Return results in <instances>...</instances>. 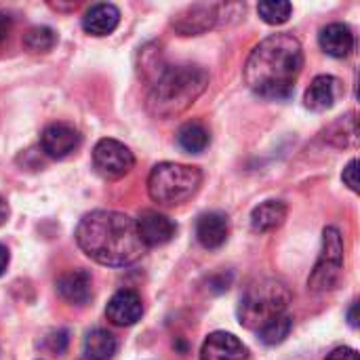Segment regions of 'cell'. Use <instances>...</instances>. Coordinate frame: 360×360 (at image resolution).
I'll return each instance as SVG.
<instances>
[{
	"instance_id": "6da1fadb",
	"label": "cell",
	"mask_w": 360,
	"mask_h": 360,
	"mask_svg": "<svg viewBox=\"0 0 360 360\" xmlns=\"http://www.w3.org/2000/svg\"><path fill=\"white\" fill-rule=\"evenodd\" d=\"M302 68V42L289 32L272 34L251 51L245 63V82L264 99H287L293 95Z\"/></svg>"
},
{
	"instance_id": "7a4b0ae2",
	"label": "cell",
	"mask_w": 360,
	"mask_h": 360,
	"mask_svg": "<svg viewBox=\"0 0 360 360\" xmlns=\"http://www.w3.org/2000/svg\"><path fill=\"white\" fill-rule=\"evenodd\" d=\"M76 243L86 257L110 268L131 266L146 253L135 219L118 211H93L84 215L76 228Z\"/></svg>"
},
{
	"instance_id": "3957f363",
	"label": "cell",
	"mask_w": 360,
	"mask_h": 360,
	"mask_svg": "<svg viewBox=\"0 0 360 360\" xmlns=\"http://www.w3.org/2000/svg\"><path fill=\"white\" fill-rule=\"evenodd\" d=\"M209 74L200 65H167L152 82L148 112L156 118H173L186 112L207 89Z\"/></svg>"
},
{
	"instance_id": "277c9868",
	"label": "cell",
	"mask_w": 360,
	"mask_h": 360,
	"mask_svg": "<svg viewBox=\"0 0 360 360\" xmlns=\"http://www.w3.org/2000/svg\"><path fill=\"white\" fill-rule=\"evenodd\" d=\"M291 293L285 283L276 278H259L243 293L238 304V321L243 327L259 331L270 321L287 314Z\"/></svg>"
},
{
	"instance_id": "5b68a950",
	"label": "cell",
	"mask_w": 360,
	"mask_h": 360,
	"mask_svg": "<svg viewBox=\"0 0 360 360\" xmlns=\"http://www.w3.org/2000/svg\"><path fill=\"white\" fill-rule=\"evenodd\" d=\"M202 184V171L198 167L179 162H160L150 171L148 194L158 205H181L192 198Z\"/></svg>"
},
{
	"instance_id": "8992f818",
	"label": "cell",
	"mask_w": 360,
	"mask_h": 360,
	"mask_svg": "<svg viewBox=\"0 0 360 360\" xmlns=\"http://www.w3.org/2000/svg\"><path fill=\"white\" fill-rule=\"evenodd\" d=\"M344 268V238L338 228H325L323 232V251L308 278V287L314 293L331 291Z\"/></svg>"
},
{
	"instance_id": "52a82bcc",
	"label": "cell",
	"mask_w": 360,
	"mask_h": 360,
	"mask_svg": "<svg viewBox=\"0 0 360 360\" xmlns=\"http://www.w3.org/2000/svg\"><path fill=\"white\" fill-rule=\"evenodd\" d=\"M93 165L101 177L120 179L133 169L135 156L124 143L116 139H99L93 148Z\"/></svg>"
},
{
	"instance_id": "ba28073f",
	"label": "cell",
	"mask_w": 360,
	"mask_h": 360,
	"mask_svg": "<svg viewBox=\"0 0 360 360\" xmlns=\"http://www.w3.org/2000/svg\"><path fill=\"white\" fill-rule=\"evenodd\" d=\"M80 141H82V135L72 124H65V122H53L40 135L42 152L55 160H61L70 156L72 152H76L80 148Z\"/></svg>"
},
{
	"instance_id": "9c48e42d",
	"label": "cell",
	"mask_w": 360,
	"mask_h": 360,
	"mask_svg": "<svg viewBox=\"0 0 360 360\" xmlns=\"http://www.w3.org/2000/svg\"><path fill=\"white\" fill-rule=\"evenodd\" d=\"M141 314H143V302L141 295L133 289L116 291L105 306V316L116 327H131L141 319Z\"/></svg>"
},
{
	"instance_id": "30bf717a",
	"label": "cell",
	"mask_w": 360,
	"mask_h": 360,
	"mask_svg": "<svg viewBox=\"0 0 360 360\" xmlns=\"http://www.w3.org/2000/svg\"><path fill=\"white\" fill-rule=\"evenodd\" d=\"M137 226V234L141 238V243L148 247H162L167 243L173 240L177 226L162 213L158 211H143L139 215V219H135Z\"/></svg>"
},
{
	"instance_id": "8fae6325",
	"label": "cell",
	"mask_w": 360,
	"mask_h": 360,
	"mask_svg": "<svg viewBox=\"0 0 360 360\" xmlns=\"http://www.w3.org/2000/svg\"><path fill=\"white\" fill-rule=\"evenodd\" d=\"M217 11H219L217 4H192V6H188V8H184L181 13L175 15L173 27L184 36L202 34L209 27H213L215 21L219 19Z\"/></svg>"
},
{
	"instance_id": "7c38bea8",
	"label": "cell",
	"mask_w": 360,
	"mask_h": 360,
	"mask_svg": "<svg viewBox=\"0 0 360 360\" xmlns=\"http://www.w3.org/2000/svg\"><path fill=\"white\" fill-rule=\"evenodd\" d=\"M247 346L236 335L226 331H215L207 335L200 348V360H247Z\"/></svg>"
},
{
	"instance_id": "4fadbf2b",
	"label": "cell",
	"mask_w": 360,
	"mask_h": 360,
	"mask_svg": "<svg viewBox=\"0 0 360 360\" xmlns=\"http://www.w3.org/2000/svg\"><path fill=\"white\" fill-rule=\"evenodd\" d=\"M340 95H342L340 78H335L331 74H321L308 86V91L304 95V103H306V108H310L314 112H325L335 105Z\"/></svg>"
},
{
	"instance_id": "5bb4252c",
	"label": "cell",
	"mask_w": 360,
	"mask_h": 360,
	"mask_svg": "<svg viewBox=\"0 0 360 360\" xmlns=\"http://www.w3.org/2000/svg\"><path fill=\"white\" fill-rule=\"evenodd\" d=\"M55 287L57 293L72 306H84L93 295V278L86 270H70L61 274Z\"/></svg>"
},
{
	"instance_id": "9a60e30c",
	"label": "cell",
	"mask_w": 360,
	"mask_h": 360,
	"mask_svg": "<svg viewBox=\"0 0 360 360\" xmlns=\"http://www.w3.org/2000/svg\"><path fill=\"white\" fill-rule=\"evenodd\" d=\"M230 234L228 217L219 211H211L198 217L196 224V238L205 249H219Z\"/></svg>"
},
{
	"instance_id": "2e32d148",
	"label": "cell",
	"mask_w": 360,
	"mask_h": 360,
	"mask_svg": "<svg viewBox=\"0 0 360 360\" xmlns=\"http://www.w3.org/2000/svg\"><path fill=\"white\" fill-rule=\"evenodd\" d=\"M118 23H120V11L110 2L93 4L82 17V27L91 36H108L118 27Z\"/></svg>"
},
{
	"instance_id": "e0dca14e",
	"label": "cell",
	"mask_w": 360,
	"mask_h": 360,
	"mask_svg": "<svg viewBox=\"0 0 360 360\" xmlns=\"http://www.w3.org/2000/svg\"><path fill=\"white\" fill-rule=\"evenodd\" d=\"M321 49L331 57H348L354 49V34L346 23H329L321 30L319 36Z\"/></svg>"
},
{
	"instance_id": "ac0fdd59",
	"label": "cell",
	"mask_w": 360,
	"mask_h": 360,
	"mask_svg": "<svg viewBox=\"0 0 360 360\" xmlns=\"http://www.w3.org/2000/svg\"><path fill=\"white\" fill-rule=\"evenodd\" d=\"M287 219V205L283 200H266L251 213V226L255 232H272Z\"/></svg>"
},
{
	"instance_id": "d6986e66",
	"label": "cell",
	"mask_w": 360,
	"mask_h": 360,
	"mask_svg": "<svg viewBox=\"0 0 360 360\" xmlns=\"http://www.w3.org/2000/svg\"><path fill=\"white\" fill-rule=\"evenodd\" d=\"M82 348H84L86 360H112L116 350H118V342L110 331L93 329V331L86 333Z\"/></svg>"
},
{
	"instance_id": "ffe728a7",
	"label": "cell",
	"mask_w": 360,
	"mask_h": 360,
	"mask_svg": "<svg viewBox=\"0 0 360 360\" xmlns=\"http://www.w3.org/2000/svg\"><path fill=\"white\" fill-rule=\"evenodd\" d=\"M209 141H211L209 131L198 120H190V122L181 124L179 131H177V143H179V148L186 150V152H190V154L205 152L207 146H209Z\"/></svg>"
},
{
	"instance_id": "44dd1931",
	"label": "cell",
	"mask_w": 360,
	"mask_h": 360,
	"mask_svg": "<svg viewBox=\"0 0 360 360\" xmlns=\"http://www.w3.org/2000/svg\"><path fill=\"white\" fill-rule=\"evenodd\" d=\"M57 44V34L46 25L30 27L23 36V46L30 53H49Z\"/></svg>"
},
{
	"instance_id": "7402d4cb",
	"label": "cell",
	"mask_w": 360,
	"mask_h": 360,
	"mask_svg": "<svg viewBox=\"0 0 360 360\" xmlns=\"http://www.w3.org/2000/svg\"><path fill=\"white\" fill-rule=\"evenodd\" d=\"M291 329H293V319H291L289 314H283V316L270 321V323H268L266 327H262L257 333H259V340H262L266 346H276V344H281V342H285V340L289 338Z\"/></svg>"
},
{
	"instance_id": "603a6c76",
	"label": "cell",
	"mask_w": 360,
	"mask_h": 360,
	"mask_svg": "<svg viewBox=\"0 0 360 360\" xmlns=\"http://www.w3.org/2000/svg\"><path fill=\"white\" fill-rule=\"evenodd\" d=\"M291 11H293V6L287 0H266V2H259V6H257L259 17L268 25H281V23H285L291 17Z\"/></svg>"
},
{
	"instance_id": "cb8c5ba5",
	"label": "cell",
	"mask_w": 360,
	"mask_h": 360,
	"mask_svg": "<svg viewBox=\"0 0 360 360\" xmlns=\"http://www.w3.org/2000/svg\"><path fill=\"white\" fill-rule=\"evenodd\" d=\"M359 162H356V158L354 160H350L348 162V167L344 169V175H342V179H344V184L352 190V192H359Z\"/></svg>"
},
{
	"instance_id": "d4e9b609",
	"label": "cell",
	"mask_w": 360,
	"mask_h": 360,
	"mask_svg": "<svg viewBox=\"0 0 360 360\" xmlns=\"http://www.w3.org/2000/svg\"><path fill=\"white\" fill-rule=\"evenodd\" d=\"M46 340H49V350L53 354H61L68 346V333L65 331H53L51 338H46Z\"/></svg>"
},
{
	"instance_id": "484cf974",
	"label": "cell",
	"mask_w": 360,
	"mask_h": 360,
	"mask_svg": "<svg viewBox=\"0 0 360 360\" xmlns=\"http://www.w3.org/2000/svg\"><path fill=\"white\" fill-rule=\"evenodd\" d=\"M327 360H359V354H356V350L342 346V348H335V350L327 356Z\"/></svg>"
},
{
	"instance_id": "4316f807",
	"label": "cell",
	"mask_w": 360,
	"mask_h": 360,
	"mask_svg": "<svg viewBox=\"0 0 360 360\" xmlns=\"http://www.w3.org/2000/svg\"><path fill=\"white\" fill-rule=\"evenodd\" d=\"M11 25H13V21H11V17L6 15V13H0V42L8 36V32H11Z\"/></svg>"
},
{
	"instance_id": "83f0119b",
	"label": "cell",
	"mask_w": 360,
	"mask_h": 360,
	"mask_svg": "<svg viewBox=\"0 0 360 360\" xmlns=\"http://www.w3.org/2000/svg\"><path fill=\"white\" fill-rule=\"evenodd\" d=\"M8 262H11L8 249H6L4 245H0V276L6 272V268H8Z\"/></svg>"
},
{
	"instance_id": "f1b7e54d",
	"label": "cell",
	"mask_w": 360,
	"mask_h": 360,
	"mask_svg": "<svg viewBox=\"0 0 360 360\" xmlns=\"http://www.w3.org/2000/svg\"><path fill=\"white\" fill-rule=\"evenodd\" d=\"M8 215H11V209H8V202L0 196V226L2 224H6V219H8Z\"/></svg>"
},
{
	"instance_id": "f546056e",
	"label": "cell",
	"mask_w": 360,
	"mask_h": 360,
	"mask_svg": "<svg viewBox=\"0 0 360 360\" xmlns=\"http://www.w3.org/2000/svg\"><path fill=\"white\" fill-rule=\"evenodd\" d=\"M359 304H352V308H350V312H348V321H350V327H359Z\"/></svg>"
},
{
	"instance_id": "4dcf8cb0",
	"label": "cell",
	"mask_w": 360,
	"mask_h": 360,
	"mask_svg": "<svg viewBox=\"0 0 360 360\" xmlns=\"http://www.w3.org/2000/svg\"><path fill=\"white\" fill-rule=\"evenodd\" d=\"M82 360H86V359H82Z\"/></svg>"
}]
</instances>
